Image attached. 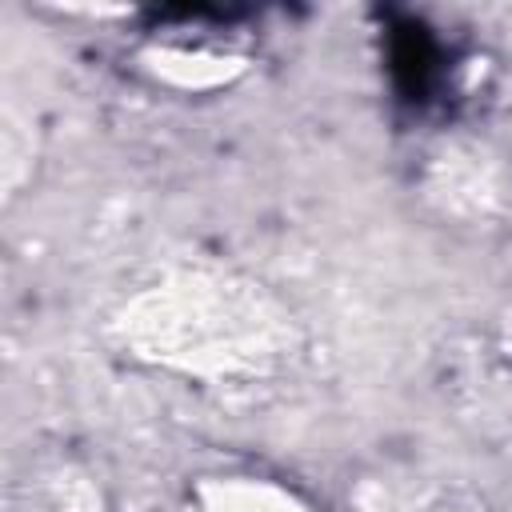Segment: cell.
<instances>
[{"mask_svg": "<svg viewBox=\"0 0 512 512\" xmlns=\"http://www.w3.org/2000/svg\"><path fill=\"white\" fill-rule=\"evenodd\" d=\"M184 512H316V504L280 476L260 472H224L200 480L184 504Z\"/></svg>", "mask_w": 512, "mask_h": 512, "instance_id": "cell-5", "label": "cell"}, {"mask_svg": "<svg viewBox=\"0 0 512 512\" xmlns=\"http://www.w3.org/2000/svg\"><path fill=\"white\" fill-rule=\"evenodd\" d=\"M452 380L464 404H480V416L512 424V328H488L452 352Z\"/></svg>", "mask_w": 512, "mask_h": 512, "instance_id": "cell-4", "label": "cell"}, {"mask_svg": "<svg viewBox=\"0 0 512 512\" xmlns=\"http://www.w3.org/2000/svg\"><path fill=\"white\" fill-rule=\"evenodd\" d=\"M140 68L176 92H216L248 72V52L204 32H164L140 48Z\"/></svg>", "mask_w": 512, "mask_h": 512, "instance_id": "cell-3", "label": "cell"}, {"mask_svg": "<svg viewBox=\"0 0 512 512\" xmlns=\"http://www.w3.org/2000/svg\"><path fill=\"white\" fill-rule=\"evenodd\" d=\"M112 348L172 384L260 400L304 360V328L288 300L220 256H168L108 308Z\"/></svg>", "mask_w": 512, "mask_h": 512, "instance_id": "cell-1", "label": "cell"}, {"mask_svg": "<svg viewBox=\"0 0 512 512\" xmlns=\"http://www.w3.org/2000/svg\"><path fill=\"white\" fill-rule=\"evenodd\" d=\"M416 192L456 228H496L512 216V164L480 140L444 136L420 156Z\"/></svg>", "mask_w": 512, "mask_h": 512, "instance_id": "cell-2", "label": "cell"}]
</instances>
